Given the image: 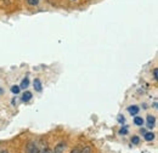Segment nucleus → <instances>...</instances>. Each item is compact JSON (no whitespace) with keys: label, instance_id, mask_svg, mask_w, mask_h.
I'll use <instances>...</instances> for the list:
<instances>
[{"label":"nucleus","instance_id":"f257e3e1","mask_svg":"<svg viewBox=\"0 0 158 153\" xmlns=\"http://www.w3.org/2000/svg\"><path fill=\"white\" fill-rule=\"evenodd\" d=\"M155 122H156V118L153 115H147V128L152 129L155 126Z\"/></svg>","mask_w":158,"mask_h":153},{"label":"nucleus","instance_id":"f03ea898","mask_svg":"<svg viewBox=\"0 0 158 153\" xmlns=\"http://www.w3.org/2000/svg\"><path fill=\"white\" fill-rule=\"evenodd\" d=\"M64 148H66V145H64V143H59V145L55 147V151L52 153H63Z\"/></svg>","mask_w":158,"mask_h":153},{"label":"nucleus","instance_id":"7ed1b4c3","mask_svg":"<svg viewBox=\"0 0 158 153\" xmlns=\"http://www.w3.org/2000/svg\"><path fill=\"white\" fill-rule=\"evenodd\" d=\"M33 85H34V89L37 90V91H41V81H40V79H34V83H33Z\"/></svg>","mask_w":158,"mask_h":153},{"label":"nucleus","instance_id":"20e7f679","mask_svg":"<svg viewBox=\"0 0 158 153\" xmlns=\"http://www.w3.org/2000/svg\"><path fill=\"white\" fill-rule=\"evenodd\" d=\"M128 111H129V113L131 115H136L139 113V107L138 106H130L128 108Z\"/></svg>","mask_w":158,"mask_h":153},{"label":"nucleus","instance_id":"39448f33","mask_svg":"<svg viewBox=\"0 0 158 153\" xmlns=\"http://www.w3.org/2000/svg\"><path fill=\"white\" fill-rule=\"evenodd\" d=\"M28 153H38V147L34 143H29V146H28Z\"/></svg>","mask_w":158,"mask_h":153},{"label":"nucleus","instance_id":"423d86ee","mask_svg":"<svg viewBox=\"0 0 158 153\" xmlns=\"http://www.w3.org/2000/svg\"><path fill=\"white\" fill-rule=\"evenodd\" d=\"M31 98H32V93H29V91H26V93L22 95V100H23L24 102H28Z\"/></svg>","mask_w":158,"mask_h":153},{"label":"nucleus","instance_id":"0eeeda50","mask_svg":"<svg viewBox=\"0 0 158 153\" xmlns=\"http://www.w3.org/2000/svg\"><path fill=\"white\" fill-rule=\"evenodd\" d=\"M28 85H29V79L28 78H24L22 80V83H21L20 88L21 89H26V88H28Z\"/></svg>","mask_w":158,"mask_h":153},{"label":"nucleus","instance_id":"6e6552de","mask_svg":"<svg viewBox=\"0 0 158 153\" xmlns=\"http://www.w3.org/2000/svg\"><path fill=\"white\" fill-rule=\"evenodd\" d=\"M134 123H135L136 125H139V126H142V125H143V119H142L141 117H135V118H134Z\"/></svg>","mask_w":158,"mask_h":153},{"label":"nucleus","instance_id":"1a4fd4ad","mask_svg":"<svg viewBox=\"0 0 158 153\" xmlns=\"http://www.w3.org/2000/svg\"><path fill=\"white\" fill-rule=\"evenodd\" d=\"M155 139V134L153 133H147V134H145V140L146 141H152Z\"/></svg>","mask_w":158,"mask_h":153},{"label":"nucleus","instance_id":"9d476101","mask_svg":"<svg viewBox=\"0 0 158 153\" xmlns=\"http://www.w3.org/2000/svg\"><path fill=\"white\" fill-rule=\"evenodd\" d=\"M11 91H12L14 94H16V95H17V94L21 91V88L19 86V85H14V86L11 88Z\"/></svg>","mask_w":158,"mask_h":153},{"label":"nucleus","instance_id":"9b49d317","mask_svg":"<svg viewBox=\"0 0 158 153\" xmlns=\"http://www.w3.org/2000/svg\"><path fill=\"white\" fill-rule=\"evenodd\" d=\"M27 2L29 4V5H38L39 4V0H27Z\"/></svg>","mask_w":158,"mask_h":153},{"label":"nucleus","instance_id":"f8f14e48","mask_svg":"<svg viewBox=\"0 0 158 153\" xmlns=\"http://www.w3.org/2000/svg\"><path fill=\"white\" fill-rule=\"evenodd\" d=\"M131 142H133L134 145H138L139 142H140V140H139V137H138V136H134V137L131 139Z\"/></svg>","mask_w":158,"mask_h":153},{"label":"nucleus","instance_id":"ddd939ff","mask_svg":"<svg viewBox=\"0 0 158 153\" xmlns=\"http://www.w3.org/2000/svg\"><path fill=\"white\" fill-rule=\"evenodd\" d=\"M90 151H91V150H90V147H89V146H85V147L83 148V151H81V152H79V153H90Z\"/></svg>","mask_w":158,"mask_h":153},{"label":"nucleus","instance_id":"4468645a","mask_svg":"<svg viewBox=\"0 0 158 153\" xmlns=\"http://www.w3.org/2000/svg\"><path fill=\"white\" fill-rule=\"evenodd\" d=\"M153 79H155V80H157L158 79V69L157 68L153 69Z\"/></svg>","mask_w":158,"mask_h":153},{"label":"nucleus","instance_id":"2eb2a0df","mask_svg":"<svg viewBox=\"0 0 158 153\" xmlns=\"http://www.w3.org/2000/svg\"><path fill=\"white\" fill-rule=\"evenodd\" d=\"M127 133H128V129H127V128H122V129L119 130V134L120 135H125Z\"/></svg>","mask_w":158,"mask_h":153},{"label":"nucleus","instance_id":"dca6fc26","mask_svg":"<svg viewBox=\"0 0 158 153\" xmlns=\"http://www.w3.org/2000/svg\"><path fill=\"white\" fill-rule=\"evenodd\" d=\"M118 122H119V123H124V122H125V118H124L123 115H119V117H118Z\"/></svg>","mask_w":158,"mask_h":153},{"label":"nucleus","instance_id":"f3484780","mask_svg":"<svg viewBox=\"0 0 158 153\" xmlns=\"http://www.w3.org/2000/svg\"><path fill=\"white\" fill-rule=\"evenodd\" d=\"M41 153H52V151H51L50 148H45V150H44Z\"/></svg>","mask_w":158,"mask_h":153},{"label":"nucleus","instance_id":"a211bd4d","mask_svg":"<svg viewBox=\"0 0 158 153\" xmlns=\"http://www.w3.org/2000/svg\"><path fill=\"white\" fill-rule=\"evenodd\" d=\"M71 153H79V148H76V150H73Z\"/></svg>","mask_w":158,"mask_h":153},{"label":"nucleus","instance_id":"6ab92c4d","mask_svg":"<svg viewBox=\"0 0 158 153\" xmlns=\"http://www.w3.org/2000/svg\"><path fill=\"white\" fill-rule=\"evenodd\" d=\"M1 94H2V89L0 88V95H1Z\"/></svg>","mask_w":158,"mask_h":153},{"label":"nucleus","instance_id":"aec40b11","mask_svg":"<svg viewBox=\"0 0 158 153\" xmlns=\"http://www.w3.org/2000/svg\"><path fill=\"white\" fill-rule=\"evenodd\" d=\"M1 153H7L6 151H1Z\"/></svg>","mask_w":158,"mask_h":153}]
</instances>
